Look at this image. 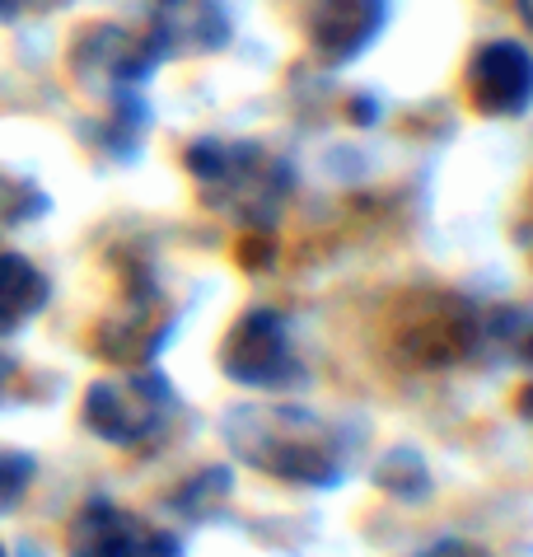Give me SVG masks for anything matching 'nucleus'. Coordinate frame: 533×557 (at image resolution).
<instances>
[{
    "mask_svg": "<svg viewBox=\"0 0 533 557\" xmlns=\"http://www.w3.org/2000/svg\"><path fill=\"white\" fill-rule=\"evenodd\" d=\"M160 42L154 38H132L122 28H89V34L71 48V71L80 75L85 89H127L136 81H146Z\"/></svg>",
    "mask_w": 533,
    "mask_h": 557,
    "instance_id": "obj_1",
    "label": "nucleus"
},
{
    "mask_svg": "<svg viewBox=\"0 0 533 557\" xmlns=\"http://www.w3.org/2000/svg\"><path fill=\"white\" fill-rule=\"evenodd\" d=\"M47 296H52V282L42 268H34L24 253H0V337L42 314Z\"/></svg>",
    "mask_w": 533,
    "mask_h": 557,
    "instance_id": "obj_2",
    "label": "nucleus"
},
{
    "mask_svg": "<svg viewBox=\"0 0 533 557\" xmlns=\"http://www.w3.org/2000/svg\"><path fill=\"white\" fill-rule=\"evenodd\" d=\"M38 215H47V193L38 188V183L10 178L5 169H0V235L38 221Z\"/></svg>",
    "mask_w": 533,
    "mask_h": 557,
    "instance_id": "obj_3",
    "label": "nucleus"
},
{
    "mask_svg": "<svg viewBox=\"0 0 533 557\" xmlns=\"http://www.w3.org/2000/svg\"><path fill=\"white\" fill-rule=\"evenodd\" d=\"M66 0H0V24H20V20H42V14L61 10Z\"/></svg>",
    "mask_w": 533,
    "mask_h": 557,
    "instance_id": "obj_4",
    "label": "nucleus"
},
{
    "mask_svg": "<svg viewBox=\"0 0 533 557\" xmlns=\"http://www.w3.org/2000/svg\"><path fill=\"white\" fill-rule=\"evenodd\" d=\"M24 478H28V463L24 459H0V506H10L14 497H20Z\"/></svg>",
    "mask_w": 533,
    "mask_h": 557,
    "instance_id": "obj_5",
    "label": "nucleus"
}]
</instances>
